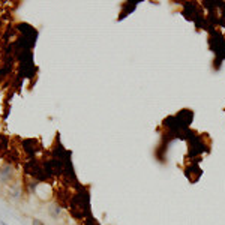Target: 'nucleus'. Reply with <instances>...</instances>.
<instances>
[{"label":"nucleus","mask_w":225,"mask_h":225,"mask_svg":"<svg viewBox=\"0 0 225 225\" xmlns=\"http://www.w3.org/2000/svg\"><path fill=\"white\" fill-rule=\"evenodd\" d=\"M71 212H72L74 216H77V218H84V215L89 213V197H87V194H84V195L77 194L72 198Z\"/></svg>","instance_id":"obj_1"},{"label":"nucleus","mask_w":225,"mask_h":225,"mask_svg":"<svg viewBox=\"0 0 225 225\" xmlns=\"http://www.w3.org/2000/svg\"><path fill=\"white\" fill-rule=\"evenodd\" d=\"M24 171H26L29 176H32L35 180H45V179L48 177L47 173H45V167H44L42 164H39L38 161H35V159H29V161L26 162Z\"/></svg>","instance_id":"obj_2"},{"label":"nucleus","mask_w":225,"mask_h":225,"mask_svg":"<svg viewBox=\"0 0 225 225\" xmlns=\"http://www.w3.org/2000/svg\"><path fill=\"white\" fill-rule=\"evenodd\" d=\"M21 149H23V152L32 159L41 150V144L35 138H24V140H21Z\"/></svg>","instance_id":"obj_3"},{"label":"nucleus","mask_w":225,"mask_h":225,"mask_svg":"<svg viewBox=\"0 0 225 225\" xmlns=\"http://www.w3.org/2000/svg\"><path fill=\"white\" fill-rule=\"evenodd\" d=\"M8 149H9V141L8 138L3 135V134H0V156L5 155L8 152Z\"/></svg>","instance_id":"obj_4"},{"label":"nucleus","mask_w":225,"mask_h":225,"mask_svg":"<svg viewBox=\"0 0 225 225\" xmlns=\"http://www.w3.org/2000/svg\"><path fill=\"white\" fill-rule=\"evenodd\" d=\"M50 213H51V216L57 218V215L60 213V209H59V206H51V207H50Z\"/></svg>","instance_id":"obj_5"},{"label":"nucleus","mask_w":225,"mask_h":225,"mask_svg":"<svg viewBox=\"0 0 225 225\" xmlns=\"http://www.w3.org/2000/svg\"><path fill=\"white\" fill-rule=\"evenodd\" d=\"M32 225H45V224H44L41 219H33V221H32Z\"/></svg>","instance_id":"obj_6"},{"label":"nucleus","mask_w":225,"mask_h":225,"mask_svg":"<svg viewBox=\"0 0 225 225\" xmlns=\"http://www.w3.org/2000/svg\"><path fill=\"white\" fill-rule=\"evenodd\" d=\"M0 224H2V225H6V224H5V222H0Z\"/></svg>","instance_id":"obj_7"}]
</instances>
